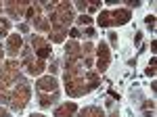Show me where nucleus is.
I'll use <instances>...</instances> for the list:
<instances>
[{
	"label": "nucleus",
	"mask_w": 157,
	"mask_h": 117,
	"mask_svg": "<svg viewBox=\"0 0 157 117\" xmlns=\"http://www.w3.org/2000/svg\"><path fill=\"white\" fill-rule=\"evenodd\" d=\"M69 36H71V38H78V36H80V32H78V29H71V32H69Z\"/></svg>",
	"instance_id": "23"
},
{
	"label": "nucleus",
	"mask_w": 157,
	"mask_h": 117,
	"mask_svg": "<svg viewBox=\"0 0 157 117\" xmlns=\"http://www.w3.org/2000/svg\"><path fill=\"white\" fill-rule=\"evenodd\" d=\"M140 38H143V34L138 32V34H136V38H134V44H138V42H140Z\"/></svg>",
	"instance_id": "24"
},
{
	"label": "nucleus",
	"mask_w": 157,
	"mask_h": 117,
	"mask_svg": "<svg viewBox=\"0 0 157 117\" xmlns=\"http://www.w3.org/2000/svg\"><path fill=\"white\" fill-rule=\"evenodd\" d=\"M21 50H23V38L19 34H11L9 40H6V52H9L11 57H17Z\"/></svg>",
	"instance_id": "8"
},
{
	"label": "nucleus",
	"mask_w": 157,
	"mask_h": 117,
	"mask_svg": "<svg viewBox=\"0 0 157 117\" xmlns=\"http://www.w3.org/2000/svg\"><path fill=\"white\" fill-rule=\"evenodd\" d=\"M27 29H29V27H27L25 23H21V25H19V32H27Z\"/></svg>",
	"instance_id": "26"
},
{
	"label": "nucleus",
	"mask_w": 157,
	"mask_h": 117,
	"mask_svg": "<svg viewBox=\"0 0 157 117\" xmlns=\"http://www.w3.org/2000/svg\"><path fill=\"white\" fill-rule=\"evenodd\" d=\"M29 117H44V115H40V113H34V115H29Z\"/></svg>",
	"instance_id": "28"
},
{
	"label": "nucleus",
	"mask_w": 157,
	"mask_h": 117,
	"mask_svg": "<svg viewBox=\"0 0 157 117\" xmlns=\"http://www.w3.org/2000/svg\"><path fill=\"white\" fill-rule=\"evenodd\" d=\"M138 6H140V2H136V0H130V2H128V11H130V9H138Z\"/></svg>",
	"instance_id": "20"
},
{
	"label": "nucleus",
	"mask_w": 157,
	"mask_h": 117,
	"mask_svg": "<svg viewBox=\"0 0 157 117\" xmlns=\"http://www.w3.org/2000/svg\"><path fill=\"white\" fill-rule=\"evenodd\" d=\"M21 58H23V67L27 69L29 75H40L42 71L46 69L44 61H40L38 57H34V55L29 52V48H23V50H21Z\"/></svg>",
	"instance_id": "2"
},
{
	"label": "nucleus",
	"mask_w": 157,
	"mask_h": 117,
	"mask_svg": "<svg viewBox=\"0 0 157 117\" xmlns=\"http://www.w3.org/2000/svg\"><path fill=\"white\" fill-rule=\"evenodd\" d=\"M109 61H111V52H109L107 42H101L97 46V71L98 73H103L109 67Z\"/></svg>",
	"instance_id": "4"
},
{
	"label": "nucleus",
	"mask_w": 157,
	"mask_h": 117,
	"mask_svg": "<svg viewBox=\"0 0 157 117\" xmlns=\"http://www.w3.org/2000/svg\"><path fill=\"white\" fill-rule=\"evenodd\" d=\"M130 17H132V13L128 11V9L109 11V21H111V25H126L128 21H130Z\"/></svg>",
	"instance_id": "7"
},
{
	"label": "nucleus",
	"mask_w": 157,
	"mask_h": 117,
	"mask_svg": "<svg viewBox=\"0 0 157 117\" xmlns=\"http://www.w3.org/2000/svg\"><path fill=\"white\" fill-rule=\"evenodd\" d=\"M84 34L88 36V38H94V29H92V27H88V29H86Z\"/></svg>",
	"instance_id": "21"
},
{
	"label": "nucleus",
	"mask_w": 157,
	"mask_h": 117,
	"mask_svg": "<svg viewBox=\"0 0 157 117\" xmlns=\"http://www.w3.org/2000/svg\"><path fill=\"white\" fill-rule=\"evenodd\" d=\"M9 29H11V21L9 19H0V38L9 36Z\"/></svg>",
	"instance_id": "12"
},
{
	"label": "nucleus",
	"mask_w": 157,
	"mask_h": 117,
	"mask_svg": "<svg viewBox=\"0 0 157 117\" xmlns=\"http://www.w3.org/2000/svg\"><path fill=\"white\" fill-rule=\"evenodd\" d=\"M36 88H38V92H57L59 90V82H57V77H52V75H44V77H40L36 84Z\"/></svg>",
	"instance_id": "5"
},
{
	"label": "nucleus",
	"mask_w": 157,
	"mask_h": 117,
	"mask_svg": "<svg viewBox=\"0 0 157 117\" xmlns=\"http://www.w3.org/2000/svg\"><path fill=\"white\" fill-rule=\"evenodd\" d=\"M38 105L42 107V109H46V107H50L55 100H57V92H52V94H48V92H38Z\"/></svg>",
	"instance_id": "10"
},
{
	"label": "nucleus",
	"mask_w": 157,
	"mask_h": 117,
	"mask_svg": "<svg viewBox=\"0 0 157 117\" xmlns=\"http://www.w3.org/2000/svg\"><path fill=\"white\" fill-rule=\"evenodd\" d=\"M32 46H34V52H36V57L40 61H44L52 52L50 50V40L42 38V36H32Z\"/></svg>",
	"instance_id": "3"
},
{
	"label": "nucleus",
	"mask_w": 157,
	"mask_h": 117,
	"mask_svg": "<svg viewBox=\"0 0 157 117\" xmlns=\"http://www.w3.org/2000/svg\"><path fill=\"white\" fill-rule=\"evenodd\" d=\"M109 117H120V111H117V109H113V111H111V115Z\"/></svg>",
	"instance_id": "25"
},
{
	"label": "nucleus",
	"mask_w": 157,
	"mask_h": 117,
	"mask_svg": "<svg viewBox=\"0 0 157 117\" xmlns=\"http://www.w3.org/2000/svg\"><path fill=\"white\" fill-rule=\"evenodd\" d=\"M75 6H78V9L82 11V15H84V13H86V9H88V2H82V0H80V2H78Z\"/></svg>",
	"instance_id": "19"
},
{
	"label": "nucleus",
	"mask_w": 157,
	"mask_h": 117,
	"mask_svg": "<svg viewBox=\"0 0 157 117\" xmlns=\"http://www.w3.org/2000/svg\"><path fill=\"white\" fill-rule=\"evenodd\" d=\"M147 75H149V77L155 75V58H151V63H149V67H147Z\"/></svg>",
	"instance_id": "15"
},
{
	"label": "nucleus",
	"mask_w": 157,
	"mask_h": 117,
	"mask_svg": "<svg viewBox=\"0 0 157 117\" xmlns=\"http://www.w3.org/2000/svg\"><path fill=\"white\" fill-rule=\"evenodd\" d=\"M29 96H32V88H29L27 82H19L17 86H13L11 98H9L13 111H23L25 105H27V100H29Z\"/></svg>",
	"instance_id": "1"
},
{
	"label": "nucleus",
	"mask_w": 157,
	"mask_h": 117,
	"mask_svg": "<svg viewBox=\"0 0 157 117\" xmlns=\"http://www.w3.org/2000/svg\"><path fill=\"white\" fill-rule=\"evenodd\" d=\"M98 9H101V4H98V2H88V9H86V11H88V13H94V11H98Z\"/></svg>",
	"instance_id": "17"
},
{
	"label": "nucleus",
	"mask_w": 157,
	"mask_h": 117,
	"mask_svg": "<svg viewBox=\"0 0 157 117\" xmlns=\"http://www.w3.org/2000/svg\"><path fill=\"white\" fill-rule=\"evenodd\" d=\"M92 23V17H90V15H80V17H78V25H90Z\"/></svg>",
	"instance_id": "14"
},
{
	"label": "nucleus",
	"mask_w": 157,
	"mask_h": 117,
	"mask_svg": "<svg viewBox=\"0 0 157 117\" xmlns=\"http://www.w3.org/2000/svg\"><path fill=\"white\" fill-rule=\"evenodd\" d=\"M0 117H11V113H9L6 109H2V107H0Z\"/></svg>",
	"instance_id": "22"
},
{
	"label": "nucleus",
	"mask_w": 157,
	"mask_h": 117,
	"mask_svg": "<svg viewBox=\"0 0 157 117\" xmlns=\"http://www.w3.org/2000/svg\"><path fill=\"white\" fill-rule=\"evenodd\" d=\"M145 117H153V109H155V103L153 100H145Z\"/></svg>",
	"instance_id": "13"
},
{
	"label": "nucleus",
	"mask_w": 157,
	"mask_h": 117,
	"mask_svg": "<svg viewBox=\"0 0 157 117\" xmlns=\"http://www.w3.org/2000/svg\"><path fill=\"white\" fill-rule=\"evenodd\" d=\"M109 40H111V46H117V34H115V32L109 34Z\"/></svg>",
	"instance_id": "18"
},
{
	"label": "nucleus",
	"mask_w": 157,
	"mask_h": 117,
	"mask_svg": "<svg viewBox=\"0 0 157 117\" xmlns=\"http://www.w3.org/2000/svg\"><path fill=\"white\" fill-rule=\"evenodd\" d=\"M0 11H2V6H0Z\"/></svg>",
	"instance_id": "29"
},
{
	"label": "nucleus",
	"mask_w": 157,
	"mask_h": 117,
	"mask_svg": "<svg viewBox=\"0 0 157 117\" xmlns=\"http://www.w3.org/2000/svg\"><path fill=\"white\" fill-rule=\"evenodd\" d=\"M80 117H105V113H103L101 107H86L80 113Z\"/></svg>",
	"instance_id": "11"
},
{
	"label": "nucleus",
	"mask_w": 157,
	"mask_h": 117,
	"mask_svg": "<svg viewBox=\"0 0 157 117\" xmlns=\"http://www.w3.org/2000/svg\"><path fill=\"white\" fill-rule=\"evenodd\" d=\"M6 13L11 15L13 19H19V17H23L25 13H27V9H29V2H25V0H21V2H6Z\"/></svg>",
	"instance_id": "6"
},
{
	"label": "nucleus",
	"mask_w": 157,
	"mask_h": 117,
	"mask_svg": "<svg viewBox=\"0 0 157 117\" xmlns=\"http://www.w3.org/2000/svg\"><path fill=\"white\" fill-rule=\"evenodd\" d=\"M78 111V105L75 103H63L55 109V117H73Z\"/></svg>",
	"instance_id": "9"
},
{
	"label": "nucleus",
	"mask_w": 157,
	"mask_h": 117,
	"mask_svg": "<svg viewBox=\"0 0 157 117\" xmlns=\"http://www.w3.org/2000/svg\"><path fill=\"white\" fill-rule=\"evenodd\" d=\"M2 55H4V48H2V44H0V61H2Z\"/></svg>",
	"instance_id": "27"
},
{
	"label": "nucleus",
	"mask_w": 157,
	"mask_h": 117,
	"mask_svg": "<svg viewBox=\"0 0 157 117\" xmlns=\"http://www.w3.org/2000/svg\"><path fill=\"white\" fill-rule=\"evenodd\" d=\"M145 21H147V25H149V27L153 29V27H155V15H147Z\"/></svg>",
	"instance_id": "16"
}]
</instances>
